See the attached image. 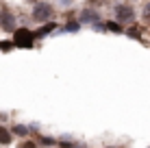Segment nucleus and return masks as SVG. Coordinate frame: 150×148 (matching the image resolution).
Wrapping results in <instances>:
<instances>
[{"label":"nucleus","mask_w":150,"mask_h":148,"mask_svg":"<svg viewBox=\"0 0 150 148\" xmlns=\"http://www.w3.org/2000/svg\"><path fill=\"white\" fill-rule=\"evenodd\" d=\"M35 11H37L35 13V20H46L50 13H52V9H50V4H39Z\"/></svg>","instance_id":"nucleus-1"},{"label":"nucleus","mask_w":150,"mask_h":148,"mask_svg":"<svg viewBox=\"0 0 150 148\" xmlns=\"http://www.w3.org/2000/svg\"><path fill=\"white\" fill-rule=\"evenodd\" d=\"M28 39H30V35L26 33V30H20V33H15V42H18V44L26 46V44H28Z\"/></svg>","instance_id":"nucleus-2"},{"label":"nucleus","mask_w":150,"mask_h":148,"mask_svg":"<svg viewBox=\"0 0 150 148\" xmlns=\"http://www.w3.org/2000/svg\"><path fill=\"white\" fill-rule=\"evenodd\" d=\"M0 142H2V144H9V142H11V137H9V133L4 129H0Z\"/></svg>","instance_id":"nucleus-3"}]
</instances>
